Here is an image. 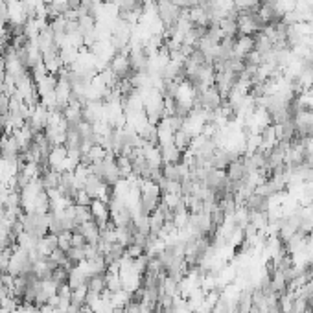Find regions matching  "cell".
I'll return each mask as SVG.
<instances>
[{
    "label": "cell",
    "instance_id": "obj_1",
    "mask_svg": "<svg viewBox=\"0 0 313 313\" xmlns=\"http://www.w3.org/2000/svg\"><path fill=\"white\" fill-rule=\"evenodd\" d=\"M87 287L89 291H94V293H103L107 289V282H105V275H94L87 280Z\"/></svg>",
    "mask_w": 313,
    "mask_h": 313
},
{
    "label": "cell",
    "instance_id": "obj_2",
    "mask_svg": "<svg viewBox=\"0 0 313 313\" xmlns=\"http://www.w3.org/2000/svg\"><path fill=\"white\" fill-rule=\"evenodd\" d=\"M87 295H89V287H87V284L81 285V287H76V289H72V297H70V302L74 304V306H85L87 304Z\"/></svg>",
    "mask_w": 313,
    "mask_h": 313
},
{
    "label": "cell",
    "instance_id": "obj_3",
    "mask_svg": "<svg viewBox=\"0 0 313 313\" xmlns=\"http://www.w3.org/2000/svg\"><path fill=\"white\" fill-rule=\"evenodd\" d=\"M70 238H72V230H63V232H59V234H57V247L61 249V250H64V252H68L70 247H72Z\"/></svg>",
    "mask_w": 313,
    "mask_h": 313
},
{
    "label": "cell",
    "instance_id": "obj_4",
    "mask_svg": "<svg viewBox=\"0 0 313 313\" xmlns=\"http://www.w3.org/2000/svg\"><path fill=\"white\" fill-rule=\"evenodd\" d=\"M92 197L85 190H78L76 197H74V204H79V206H91Z\"/></svg>",
    "mask_w": 313,
    "mask_h": 313
},
{
    "label": "cell",
    "instance_id": "obj_5",
    "mask_svg": "<svg viewBox=\"0 0 313 313\" xmlns=\"http://www.w3.org/2000/svg\"><path fill=\"white\" fill-rule=\"evenodd\" d=\"M66 254H68V258L72 260L74 264H79V262H83V260H85V250H83V249L70 247V250H68Z\"/></svg>",
    "mask_w": 313,
    "mask_h": 313
},
{
    "label": "cell",
    "instance_id": "obj_6",
    "mask_svg": "<svg viewBox=\"0 0 313 313\" xmlns=\"http://www.w3.org/2000/svg\"><path fill=\"white\" fill-rule=\"evenodd\" d=\"M70 243L72 247H78V249H83L87 245V239L83 236L81 232H72V238H70Z\"/></svg>",
    "mask_w": 313,
    "mask_h": 313
}]
</instances>
